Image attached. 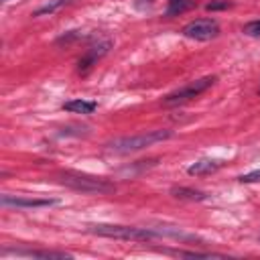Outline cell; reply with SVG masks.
<instances>
[{
    "instance_id": "cell-1",
    "label": "cell",
    "mask_w": 260,
    "mask_h": 260,
    "mask_svg": "<svg viewBox=\"0 0 260 260\" xmlns=\"http://www.w3.org/2000/svg\"><path fill=\"white\" fill-rule=\"evenodd\" d=\"M59 181L79 193H87V195H106V193H114V183L100 179V177H91V175H83V173H75V171H65L59 175Z\"/></svg>"
},
{
    "instance_id": "cell-2",
    "label": "cell",
    "mask_w": 260,
    "mask_h": 260,
    "mask_svg": "<svg viewBox=\"0 0 260 260\" xmlns=\"http://www.w3.org/2000/svg\"><path fill=\"white\" fill-rule=\"evenodd\" d=\"M89 234L114 240H128V242H146L158 236V232L148 228H134V225H118V223H93L87 228Z\"/></svg>"
},
{
    "instance_id": "cell-3",
    "label": "cell",
    "mask_w": 260,
    "mask_h": 260,
    "mask_svg": "<svg viewBox=\"0 0 260 260\" xmlns=\"http://www.w3.org/2000/svg\"><path fill=\"white\" fill-rule=\"evenodd\" d=\"M173 132L171 130H150V132H144V134H136V136H124V138H116L108 144V150L110 152H116V154H128V152H136V150H142L150 144H156V142H162L167 138H171Z\"/></svg>"
},
{
    "instance_id": "cell-4",
    "label": "cell",
    "mask_w": 260,
    "mask_h": 260,
    "mask_svg": "<svg viewBox=\"0 0 260 260\" xmlns=\"http://www.w3.org/2000/svg\"><path fill=\"white\" fill-rule=\"evenodd\" d=\"M213 81H215V77H213V75H207V77L195 79V81H191L189 85H185V87H181V89H177V91L169 93V95L165 98V104H167V106H177V104L189 102V100L197 98L199 93H203L207 87H211V85H213Z\"/></svg>"
},
{
    "instance_id": "cell-5",
    "label": "cell",
    "mask_w": 260,
    "mask_h": 260,
    "mask_svg": "<svg viewBox=\"0 0 260 260\" xmlns=\"http://www.w3.org/2000/svg\"><path fill=\"white\" fill-rule=\"evenodd\" d=\"M183 35L193 41H209L219 35V24L213 18H197L183 26Z\"/></svg>"
},
{
    "instance_id": "cell-6",
    "label": "cell",
    "mask_w": 260,
    "mask_h": 260,
    "mask_svg": "<svg viewBox=\"0 0 260 260\" xmlns=\"http://www.w3.org/2000/svg\"><path fill=\"white\" fill-rule=\"evenodd\" d=\"M2 205L10 207H49L55 205L57 199H35V197H12V195H2Z\"/></svg>"
},
{
    "instance_id": "cell-7",
    "label": "cell",
    "mask_w": 260,
    "mask_h": 260,
    "mask_svg": "<svg viewBox=\"0 0 260 260\" xmlns=\"http://www.w3.org/2000/svg\"><path fill=\"white\" fill-rule=\"evenodd\" d=\"M108 49H110V41H106V43H100L98 47H91L89 51H87V55L79 61V73H85L100 57H104L106 53H108Z\"/></svg>"
},
{
    "instance_id": "cell-8",
    "label": "cell",
    "mask_w": 260,
    "mask_h": 260,
    "mask_svg": "<svg viewBox=\"0 0 260 260\" xmlns=\"http://www.w3.org/2000/svg\"><path fill=\"white\" fill-rule=\"evenodd\" d=\"M219 167H221V160H215V158H201V160L193 162V165L187 169V173H189V175H209V173L217 171Z\"/></svg>"
},
{
    "instance_id": "cell-9",
    "label": "cell",
    "mask_w": 260,
    "mask_h": 260,
    "mask_svg": "<svg viewBox=\"0 0 260 260\" xmlns=\"http://www.w3.org/2000/svg\"><path fill=\"white\" fill-rule=\"evenodd\" d=\"M98 104L95 102H87V100H71L67 104H63V110L73 112V114H91L95 112Z\"/></svg>"
},
{
    "instance_id": "cell-10",
    "label": "cell",
    "mask_w": 260,
    "mask_h": 260,
    "mask_svg": "<svg viewBox=\"0 0 260 260\" xmlns=\"http://www.w3.org/2000/svg\"><path fill=\"white\" fill-rule=\"evenodd\" d=\"M171 193H173L177 199H189V201H203V199H207L205 193L195 191V189H187V187H175Z\"/></svg>"
},
{
    "instance_id": "cell-11",
    "label": "cell",
    "mask_w": 260,
    "mask_h": 260,
    "mask_svg": "<svg viewBox=\"0 0 260 260\" xmlns=\"http://www.w3.org/2000/svg\"><path fill=\"white\" fill-rule=\"evenodd\" d=\"M16 254H26V256H32V258H57V260L71 258V254H65V252H51V250H30V252L16 250Z\"/></svg>"
},
{
    "instance_id": "cell-12",
    "label": "cell",
    "mask_w": 260,
    "mask_h": 260,
    "mask_svg": "<svg viewBox=\"0 0 260 260\" xmlns=\"http://www.w3.org/2000/svg\"><path fill=\"white\" fill-rule=\"evenodd\" d=\"M67 2H71V0H51V2H47L45 6H41L37 12H35V16H41V14H51V12H55L57 8H61V6H65Z\"/></svg>"
},
{
    "instance_id": "cell-13",
    "label": "cell",
    "mask_w": 260,
    "mask_h": 260,
    "mask_svg": "<svg viewBox=\"0 0 260 260\" xmlns=\"http://www.w3.org/2000/svg\"><path fill=\"white\" fill-rule=\"evenodd\" d=\"M242 30H244L248 37H260V20H252V22L244 24Z\"/></svg>"
},
{
    "instance_id": "cell-14",
    "label": "cell",
    "mask_w": 260,
    "mask_h": 260,
    "mask_svg": "<svg viewBox=\"0 0 260 260\" xmlns=\"http://www.w3.org/2000/svg\"><path fill=\"white\" fill-rule=\"evenodd\" d=\"M240 183H260V171H252L240 177Z\"/></svg>"
},
{
    "instance_id": "cell-15",
    "label": "cell",
    "mask_w": 260,
    "mask_h": 260,
    "mask_svg": "<svg viewBox=\"0 0 260 260\" xmlns=\"http://www.w3.org/2000/svg\"><path fill=\"white\" fill-rule=\"evenodd\" d=\"M225 6H230L225 0H221V2H209L207 4V10H217V8H225Z\"/></svg>"
},
{
    "instance_id": "cell-16",
    "label": "cell",
    "mask_w": 260,
    "mask_h": 260,
    "mask_svg": "<svg viewBox=\"0 0 260 260\" xmlns=\"http://www.w3.org/2000/svg\"><path fill=\"white\" fill-rule=\"evenodd\" d=\"M169 2H171V4H175V2H181V0H169Z\"/></svg>"
}]
</instances>
